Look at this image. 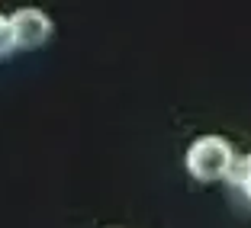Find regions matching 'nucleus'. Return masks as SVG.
<instances>
[{
	"label": "nucleus",
	"mask_w": 251,
	"mask_h": 228,
	"mask_svg": "<svg viewBox=\"0 0 251 228\" xmlns=\"http://www.w3.org/2000/svg\"><path fill=\"white\" fill-rule=\"evenodd\" d=\"M235 151L222 135H203L187 148V174L200 183H216V180H226L235 167Z\"/></svg>",
	"instance_id": "1"
},
{
	"label": "nucleus",
	"mask_w": 251,
	"mask_h": 228,
	"mask_svg": "<svg viewBox=\"0 0 251 228\" xmlns=\"http://www.w3.org/2000/svg\"><path fill=\"white\" fill-rule=\"evenodd\" d=\"M10 26H13V42L23 52H32V48H42L49 39H52V20L36 7H23L10 16Z\"/></svg>",
	"instance_id": "2"
},
{
	"label": "nucleus",
	"mask_w": 251,
	"mask_h": 228,
	"mask_svg": "<svg viewBox=\"0 0 251 228\" xmlns=\"http://www.w3.org/2000/svg\"><path fill=\"white\" fill-rule=\"evenodd\" d=\"M229 180L235 183V190L251 203V155H248V158H242V161H235V167H232Z\"/></svg>",
	"instance_id": "3"
},
{
	"label": "nucleus",
	"mask_w": 251,
	"mask_h": 228,
	"mask_svg": "<svg viewBox=\"0 0 251 228\" xmlns=\"http://www.w3.org/2000/svg\"><path fill=\"white\" fill-rule=\"evenodd\" d=\"M13 48H16V42H13V26H10V16L0 13V58H7Z\"/></svg>",
	"instance_id": "4"
}]
</instances>
